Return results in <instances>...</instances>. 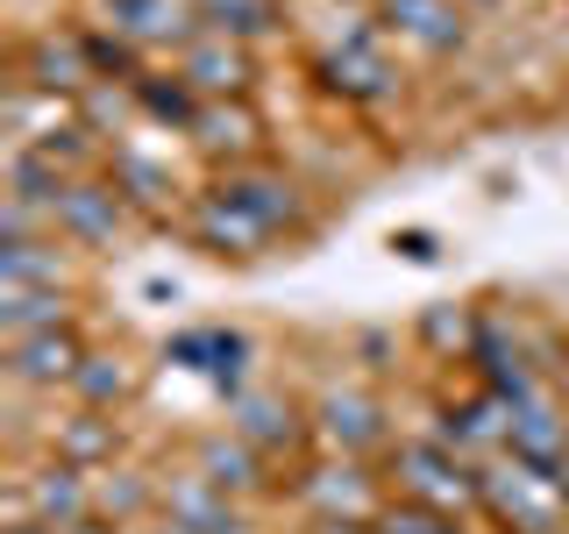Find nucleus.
Returning a JSON list of instances; mask_svg holds the SVG:
<instances>
[{"mask_svg": "<svg viewBox=\"0 0 569 534\" xmlns=\"http://www.w3.org/2000/svg\"><path fill=\"white\" fill-rule=\"evenodd\" d=\"M391 249H399L406 264H435V257H441V243L427 236V228H399V236H391Z\"/></svg>", "mask_w": 569, "mask_h": 534, "instance_id": "29", "label": "nucleus"}, {"mask_svg": "<svg viewBox=\"0 0 569 534\" xmlns=\"http://www.w3.org/2000/svg\"><path fill=\"white\" fill-rule=\"evenodd\" d=\"M86 335L71 328H43V335H22V343H8V385L14 392H50V385H71L86 364Z\"/></svg>", "mask_w": 569, "mask_h": 534, "instance_id": "6", "label": "nucleus"}, {"mask_svg": "<svg viewBox=\"0 0 569 534\" xmlns=\"http://www.w3.org/2000/svg\"><path fill=\"white\" fill-rule=\"evenodd\" d=\"M107 29L129 43H157V50H186L200 36V8L192 0H107Z\"/></svg>", "mask_w": 569, "mask_h": 534, "instance_id": "8", "label": "nucleus"}, {"mask_svg": "<svg viewBox=\"0 0 569 534\" xmlns=\"http://www.w3.org/2000/svg\"><path fill=\"white\" fill-rule=\"evenodd\" d=\"M420 335H427L435 349H462V343H477V335H470V320H462V314H427V320H420Z\"/></svg>", "mask_w": 569, "mask_h": 534, "instance_id": "28", "label": "nucleus"}, {"mask_svg": "<svg viewBox=\"0 0 569 534\" xmlns=\"http://www.w3.org/2000/svg\"><path fill=\"white\" fill-rule=\"evenodd\" d=\"M378 14H385V36L427 50V58H441V50H456L462 36H470L462 0H378Z\"/></svg>", "mask_w": 569, "mask_h": 534, "instance_id": "9", "label": "nucleus"}, {"mask_svg": "<svg viewBox=\"0 0 569 534\" xmlns=\"http://www.w3.org/2000/svg\"><path fill=\"white\" fill-rule=\"evenodd\" d=\"M192 471H207L228 498H249V492L271 485V456H263L257 442H242L236 427H228V435H207L200 449H192Z\"/></svg>", "mask_w": 569, "mask_h": 534, "instance_id": "13", "label": "nucleus"}, {"mask_svg": "<svg viewBox=\"0 0 569 534\" xmlns=\"http://www.w3.org/2000/svg\"><path fill=\"white\" fill-rule=\"evenodd\" d=\"M164 356L186 364V370H207L221 392L242 399V378H249V335L242 328H186V335H171Z\"/></svg>", "mask_w": 569, "mask_h": 534, "instance_id": "10", "label": "nucleus"}, {"mask_svg": "<svg viewBox=\"0 0 569 534\" xmlns=\"http://www.w3.org/2000/svg\"><path fill=\"white\" fill-rule=\"evenodd\" d=\"M221 534H257V527H249V521H242V513H236V521H228V527H221Z\"/></svg>", "mask_w": 569, "mask_h": 534, "instance_id": "32", "label": "nucleus"}, {"mask_svg": "<svg viewBox=\"0 0 569 534\" xmlns=\"http://www.w3.org/2000/svg\"><path fill=\"white\" fill-rule=\"evenodd\" d=\"M313 534H378V527H363V521H313Z\"/></svg>", "mask_w": 569, "mask_h": 534, "instance_id": "31", "label": "nucleus"}, {"mask_svg": "<svg viewBox=\"0 0 569 534\" xmlns=\"http://www.w3.org/2000/svg\"><path fill=\"white\" fill-rule=\"evenodd\" d=\"M435 442H449L456 456H506V406L491 399H462L435 421Z\"/></svg>", "mask_w": 569, "mask_h": 534, "instance_id": "19", "label": "nucleus"}, {"mask_svg": "<svg viewBox=\"0 0 569 534\" xmlns=\"http://www.w3.org/2000/svg\"><path fill=\"white\" fill-rule=\"evenodd\" d=\"M391 485H399V498H420V506H441V513H470V506H485L477 463H470V456H456L449 442H435V435L399 442V449H391Z\"/></svg>", "mask_w": 569, "mask_h": 534, "instance_id": "2", "label": "nucleus"}, {"mask_svg": "<svg viewBox=\"0 0 569 534\" xmlns=\"http://www.w3.org/2000/svg\"><path fill=\"white\" fill-rule=\"evenodd\" d=\"M86 58H93V79H142V58L129 36H100L86 29Z\"/></svg>", "mask_w": 569, "mask_h": 534, "instance_id": "27", "label": "nucleus"}, {"mask_svg": "<svg viewBox=\"0 0 569 534\" xmlns=\"http://www.w3.org/2000/svg\"><path fill=\"white\" fill-rule=\"evenodd\" d=\"M370 527H378V534H462V513L420 506V498H385V513Z\"/></svg>", "mask_w": 569, "mask_h": 534, "instance_id": "26", "label": "nucleus"}, {"mask_svg": "<svg viewBox=\"0 0 569 534\" xmlns=\"http://www.w3.org/2000/svg\"><path fill=\"white\" fill-rule=\"evenodd\" d=\"M228 427H236L242 442H257L263 456L292 449V442L307 435V421H299V406L284 399V392H242V399L228 406Z\"/></svg>", "mask_w": 569, "mask_h": 534, "instance_id": "16", "label": "nucleus"}, {"mask_svg": "<svg viewBox=\"0 0 569 534\" xmlns=\"http://www.w3.org/2000/svg\"><path fill=\"white\" fill-rule=\"evenodd\" d=\"M284 221H299V186L278 171H228L192 207V236L213 257H257Z\"/></svg>", "mask_w": 569, "mask_h": 534, "instance_id": "1", "label": "nucleus"}, {"mask_svg": "<svg viewBox=\"0 0 569 534\" xmlns=\"http://www.w3.org/2000/svg\"><path fill=\"white\" fill-rule=\"evenodd\" d=\"M8 534H58V527H8Z\"/></svg>", "mask_w": 569, "mask_h": 534, "instance_id": "33", "label": "nucleus"}, {"mask_svg": "<svg viewBox=\"0 0 569 534\" xmlns=\"http://www.w3.org/2000/svg\"><path fill=\"white\" fill-rule=\"evenodd\" d=\"M0 285H71V257L58 243H0Z\"/></svg>", "mask_w": 569, "mask_h": 534, "instance_id": "21", "label": "nucleus"}, {"mask_svg": "<svg viewBox=\"0 0 569 534\" xmlns=\"http://www.w3.org/2000/svg\"><path fill=\"white\" fill-rule=\"evenodd\" d=\"M50 228L71 243H114L121 228V186H100V178H71L50 207Z\"/></svg>", "mask_w": 569, "mask_h": 534, "instance_id": "11", "label": "nucleus"}, {"mask_svg": "<svg viewBox=\"0 0 569 534\" xmlns=\"http://www.w3.org/2000/svg\"><path fill=\"white\" fill-rule=\"evenodd\" d=\"M150 506H157V485L142 471H114V463L93 471V513H100V521H121V527H129L136 513H150Z\"/></svg>", "mask_w": 569, "mask_h": 534, "instance_id": "22", "label": "nucleus"}, {"mask_svg": "<svg viewBox=\"0 0 569 534\" xmlns=\"http://www.w3.org/2000/svg\"><path fill=\"white\" fill-rule=\"evenodd\" d=\"M157 506H164L171 521L200 527V534H221L228 521H236V498L213 485L207 471H171V485H157Z\"/></svg>", "mask_w": 569, "mask_h": 534, "instance_id": "18", "label": "nucleus"}, {"mask_svg": "<svg viewBox=\"0 0 569 534\" xmlns=\"http://www.w3.org/2000/svg\"><path fill=\"white\" fill-rule=\"evenodd\" d=\"M200 8L207 29L236 36V43H249V36H271L278 29V0H192Z\"/></svg>", "mask_w": 569, "mask_h": 534, "instance_id": "24", "label": "nucleus"}, {"mask_svg": "<svg viewBox=\"0 0 569 534\" xmlns=\"http://www.w3.org/2000/svg\"><path fill=\"white\" fill-rule=\"evenodd\" d=\"M506 449L533 471H569V421H556L548 399H527L506 414Z\"/></svg>", "mask_w": 569, "mask_h": 534, "instance_id": "14", "label": "nucleus"}, {"mask_svg": "<svg viewBox=\"0 0 569 534\" xmlns=\"http://www.w3.org/2000/svg\"><path fill=\"white\" fill-rule=\"evenodd\" d=\"M299 498L313 506V521H378L385 513V492H378V477L363 471L356 456H328L320 471L299 477Z\"/></svg>", "mask_w": 569, "mask_h": 534, "instance_id": "4", "label": "nucleus"}, {"mask_svg": "<svg viewBox=\"0 0 569 534\" xmlns=\"http://www.w3.org/2000/svg\"><path fill=\"white\" fill-rule=\"evenodd\" d=\"M136 107L157 115V121H171V129H192V121H200V93H192L186 79H150V71H142V79H136Z\"/></svg>", "mask_w": 569, "mask_h": 534, "instance_id": "25", "label": "nucleus"}, {"mask_svg": "<svg viewBox=\"0 0 569 534\" xmlns=\"http://www.w3.org/2000/svg\"><path fill=\"white\" fill-rule=\"evenodd\" d=\"M64 320H71V285H0V335L8 343L64 328Z\"/></svg>", "mask_w": 569, "mask_h": 534, "instance_id": "20", "label": "nucleus"}, {"mask_svg": "<svg viewBox=\"0 0 569 534\" xmlns=\"http://www.w3.org/2000/svg\"><path fill=\"white\" fill-rule=\"evenodd\" d=\"M50 456L58 463H79V471H107L121 456V421H107L100 406H79L50 427Z\"/></svg>", "mask_w": 569, "mask_h": 534, "instance_id": "17", "label": "nucleus"}, {"mask_svg": "<svg viewBox=\"0 0 569 534\" xmlns=\"http://www.w3.org/2000/svg\"><path fill=\"white\" fill-rule=\"evenodd\" d=\"M313 435L328 442L335 456H363L385 442V406L370 399L363 385H328L313 399Z\"/></svg>", "mask_w": 569, "mask_h": 534, "instance_id": "7", "label": "nucleus"}, {"mask_svg": "<svg viewBox=\"0 0 569 534\" xmlns=\"http://www.w3.org/2000/svg\"><path fill=\"white\" fill-rule=\"evenodd\" d=\"M14 79H29L36 93H86V86H100L93 79V58H86V36H36V43L22 50V71Z\"/></svg>", "mask_w": 569, "mask_h": 534, "instance_id": "12", "label": "nucleus"}, {"mask_svg": "<svg viewBox=\"0 0 569 534\" xmlns=\"http://www.w3.org/2000/svg\"><path fill=\"white\" fill-rule=\"evenodd\" d=\"M58 534H129V527H121V521H100V513H93V521H79V527H58Z\"/></svg>", "mask_w": 569, "mask_h": 534, "instance_id": "30", "label": "nucleus"}, {"mask_svg": "<svg viewBox=\"0 0 569 534\" xmlns=\"http://www.w3.org/2000/svg\"><path fill=\"white\" fill-rule=\"evenodd\" d=\"M178 79H186L200 100H242L249 79H257V58H249V43H236V36L200 29L186 50H178Z\"/></svg>", "mask_w": 569, "mask_h": 534, "instance_id": "5", "label": "nucleus"}, {"mask_svg": "<svg viewBox=\"0 0 569 534\" xmlns=\"http://www.w3.org/2000/svg\"><path fill=\"white\" fill-rule=\"evenodd\" d=\"M71 392H79V406H100V414H114V406L136 392V370L121 364V356L93 349V356L79 364V378H71Z\"/></svg>", "mask_w": 569, "mask_h": 534, "instance_id": "23", "label": "nucleus"}, {"mask_svg": "<svg viewBox=\"0 0 569 534\" xmlns=\"http://www.w3.org/2000/svg\"><path fill=\"white\" fill-rule=\"evenodd\" d=\"M207 157H228V165H249L263 150V121L249 115V100H200V121L186 129Z\"/></svg>", "mask_w": 569, "mask_h": 534, "instance_id": "15", "label": "nucleus"}, {"mask_svg": "<svg viewBox=\"0 0 569 534\" xmlns=\"http://www.w3.org/2000/svg\"><path fill=\"white\" fill-rule=\"evenodd\" d=\"M313 71H320V86L342 93V100H385L391 86H399V71H391V58H385V36L370 29V22H356L342 43L320 50Z\"/></svg>", "mask_w": 569, "mask_h": 534, "instance_id": "3", "label": "nucleus"}]
</instances>
